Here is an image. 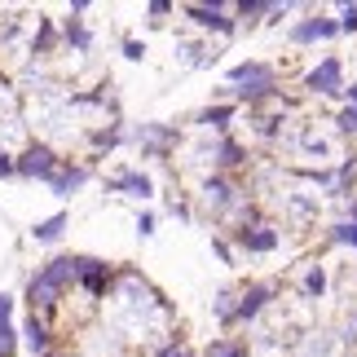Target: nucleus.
I'll return each instance as SVG.
<instances>
[{
	"mask_svg": "<svg viewBox=\"0 0 357 357\" xmlns=\"http://www.w3.org/2000/svg\"><path fill=\"white\" fill-rule=\"evenodd\" d=\"M229 79H234V84H247V89H238L243 98H265V93H273V71L265 62H238L234 71H229Z\"/></svg>",
	"mask_w": 357,
	"mask_h": 357,
	"instance_id": "f257e3e1",
	"label": "nucleus"
},
{
	"mask_svg": "<svg viewBox=\"0 0 357 357\" xmlns=\"http://www.w3.org/2000/svg\"><path fill=\"white\" fill-rule=\"evenodd\" d=\"M13 172H22V176H40V181H53V172H58V155H53L49 146H31L18 163H13Z\"/></svg>",
	"mask_w": 357,
	"mask_h": 357,
	"instance_id": "f03ea898",
	"label": "nucleus"
},
{
	"mask_svg": "<svg viewBox=\"0 0 357 357\" xmlns=\"http://www.w3.org/2000/svg\"><path fill=\"white\" fill-rule=\"evenodd\" d=\"M269 296H273V287H265V282L252 287V291H243V300H238L234 309H229V322H247V318H256V313L265 309V300H269Z\"/></svg>",
	"mask_w": 357,
	"mask_h": 357,
	"instance_id": "7ed1b4c3",
	"label": "nucleus"
},
{
	"mask_svg": "<svg viewBox=\"0 0 357 357\" xmlns=\"http://www.w3.org/2000/svg\"><path fill=\"white\" fill-rule=\"evenodd\" d=\"M340 31V22H331V18H309V22H300L296 31H291V40L296 45H305V40H331Z\"/></svg>",
	"mask_w": 357,
	"mask_h": 357,
	"instance_id": "20e7f679",
	"label": "nucleus"
},
{
	"mask_svg": "<svg viewBox=\"0 0 357 357\" xmlns=\"http://www.w3.org/2000/svg\"><path fill=\"white\" fill-rule=\"evenodd\" d=\"M40 278H45V282L53 287V291L62 296V287H66V282L75 278V260H71V256H58V260H49V265H45V273H40Z\"/></svg>",
	"mask_w": 357,
	"mask_h": 357,
	"instance_id": "39448f33",
	"label": "nucleus"
},
{
	"mask_svg": "<svg viewBox=\"0 0 357 357\" xmlns=\"http://www.w3.org/2000/svg\"><path fill=\"white\" fill-rule=\"evenodd\" d=\"M309 89H313V93H335V89H340V62L326 58L318 71L309 75Z\"/></svg>",
	"mask_w": 357,
	"mask_h": 357,
	"instance_id": "423d86ee",
	"label": "nucleus"
},
{
	"mask_svg": "<svg viewBox=\"0 0 357 357\" xmlns=\"http://www.w3.org/2000/svg\"><path fill=\"white\" fill-rule=\"evenodd\" d=\"M185 13H190V18H195L199 26H216V31H234V18H225V13L216 9V5H212V9H208V5H190Z\"/></svg>",
	"mask_w": 357,
	"mask_h": 357,
	"instance_id": "0eeeda50",
	"label": "nucleus"
},
{
	"mask_svg": "<svg viewBox=\"0 0 357 357\" xmlns=\"http://www.w3.org/2000/svg\"><path fill=\"white\" fill-rule=\"evenodd\" d=\"M84 181H89V172H84V168H66V172L58 168L49 185H53V195H58V199H71V190H79Z\"/></svg>",
	"mask_w": 357,
	"mask_h": 357,
	"instance_id": "6e6552de",
	"label": "nucleus"
},
{
	"mask_svg": "<svg viewBox=\"0 0 357 357\" xmlns=\"http://www.w3.org/2000/svg\"><path fill=\"white\" fill-rule=\"evenodd\" d=\"M238 243L247 247V252H273V247H278V234H273L269 225H260V229H243Z\"/></svg>",
	"mask_w": 357,
	"mask_h": 357,
	"instance_id": "1a4fd4ad",
	"label": "nucleus"
},
{
	"mask_svg": "<svg viewBox=\"0 0 357 357\" xmlns=\"http://www.w3.org/2000/svg\"><path fill=\"white\" fill-rule=\"evenodd\" d=\"M115 190H132L137 199H146V195H150V181H146L142 172H119V176H115Z\"/></svg>",
	"mask_w": 357,
	"mask_h": 357,
	"instance_id": "9d476101",
	"label": "nucleus"
},
{
	"mask_svg": "<svg viewBox=\"0 0 357 357\" xmlns=\"http://www.w3.org/2000/svg\"><path fill=\"white\" fill-rule=\"evenodd\" d=\"M22 331H26V344H31L36 353H45V344H49V331H45V322H40L36 313L26 318V326H22Z\"/></svg>",
	"mask_w": 357,
	"mask_h": 357,
	"instance_id": "9b49d317",
	"label": "nucleus"
},
{
	"mask_svg": "<svg viewBox=\"0 0 357 357\" xmlns=\"http://www.w3.org/2000/svg\"><path fill=\"white\" fill-rule=\"evenodd\" d=\"M62 229H66V216L58 212V216H49V221H40V225H36V238H40V243H53V238L62 234Z\"/></svg>",
	"mask_w": 357,
	"mask_h": 357,
	"instance_id": "f8f14e48",
	"label": "nucleus"
},
{
	"mask_svg": "<svg viewBox=\"0 0 357 357\" xmlns=\"http://www.w3.org/2000/svg\"><path fill=\"white\" fill-rule=\"evenodd\" d=\"M203 195H208V203L225 208V203H229V185H225V181H208V190H203Z\"/></svg>",
	"mask_w": 357,
	"mask_h": 357,
	"instance_id": "ddd939ff",
	"label": "nucleus"
},
{
	"mask_svg": "<svg viewBox=\"0 0 357 357\" xmlns=\"http://www.w3.org/2000/svg\"><path fill=\"white\" fill-rule=\"evenodd\" d=\"M225 119H229V106H216V111H203V123H208V128H225Z\"/></svg>",
	"mask_w": 357,
	"mask_h": 357,
	"instance_id": "4468645a",
	"label": "nucleus"
},
{
	"mask_svg": "<svg viewBox=\"0 0 357 357\" xmlns=\"http://www.w3.org/2000/svg\"><path fill=\"white\" fill-rule=\"evenodd\" d=\"M340 31H357V5L340 9Z\"/></svg>",
	"mask_w": 357,
	"mask_h": 357,
	"instance_id": "2eb2a0df",
	"label": "nucleus"
},
{
	"mask_svg": "<svg viewBox=\"0 0 357 357\" xmlns=\"http://www.w3.org/2000/svg\"><path fill=\"white\" fill-rule=\"evenodd\" d=\"M322 287H326V273H322V269H309V278H305V291H313V296H318Z\"/></svg>",
	"mask_w": 357,
	"mask_h": 357,
	"instance_id": "dca6fc26",
	"label": "nucleus"
},
{
	"mask_svg": "<svg viewBox=\"0 0 357 357\" xmlns=\"http://www.w3.org/2000/svg\"><path fill=\"white\" fill-rule=\"evenodd\" d=\"M66 40L84 49V45H89V31H84V26H79V22H71V26H66Z\"/></svg>",
	"mask_w": 357,
	"mask_h": 357,
	"instance_id": "f3484780",
	"label": "nucleus"
},
{
	"mask_svg": "<svg viewBox=\"0 0 357 357\" xmlns=\"http://www.w3.org/2000/svg\"><path fill=\"white\" fill-rule=\"evenodd\" d=\"M238 155H243V150H238L234 142H225V146H221V163H225V168H234V163H238Z\"/></svg>",
	"mask_w": 357,
	"mask_h": 357,
	"instance_id": "a211bd4d",
	"label": "nucleus"
},
{
	"mask_svg": "<svg viewBox=\"0 0 357 357\" xmlns=\"http://www.w3.org/2000/svg\"><path fill=\"white\" fill-rule=\"evenodd\" d=\"M208 357H243V349H238V344H212Z\"/></svg>",
	"mask_w": 357,
	"mask_h": 357,
	"instance_id": "6ab92c4d",
	"label": "nucleus"
},
{
	"mask_svg": "<svg viewBox=\"0 0 357 357\" xmlns=\"http://www.w3.org/2000/svg\"><path fill=\"white\" fill-rule=\"evenodd\" d=\"M335 243H353L357 247V225H335Z\"/></svg>",
	"mask_w": 357,
	"mask_h": 357,
	"instance_id": "aec40b11",
	"label": "nucleus"
},
{
	"mask_svg": "<svg viewBox=\"0 0 357 357\" xmlns=\"http://www.w3.org/2000/svg\"><path fill=\"white\" fill-rule=\"evenodd\" d=\"M340 128H344V132H357V111H353V106H349V111H340Z\"/></svg>",
	"mask_w": 357,
	"mask_h": 357,
	"instance_id": "412c9836",
	"label": "nucleus"
},
{
	"mask_svg": "<svg viewBox=\"0 0 357 357\" xmlns=\"http://www.w3.org/2000/svg\"><path fill=\"white\" fill-rule=\"evenodd\" d=\"M159 357H190L185 349H176V344H168V349H159Z\"/></svg>",
	"mask_w": 357,
	"mask_h": 357,
	"instance_id": "4be33fe9",
	"label": "nucleus"
},
{
	"mask_svg": "<svg viewBox=\"0 0 357 357\" xmlns=\"http://www.w3.org/2000/svg\"><path fill=\"white\" fill-rule=\"evenodd\" d=\"M9 172H13V159H9V155H0V176H9Z\"/></svg>",
	"mask_w": 357,
	"mask_h": 357,
	"instance_id": "5701e85b",
	"label": "nucleus"
},
{
	"mask_svg": "<svg viewBox=\"0 0 357 357\" xmlns=\"http://www.w3.org/2000/svg\"><path fill=\"white\" fill-rule=\"evenodd\" d=\"M45 357H49V353H45Z\"/></svg>",
	"mask_w": 357,
	"mask_h": 357,
	"instance_id": "b1692460",
	"label": "nucleus"
}]
</instances>
